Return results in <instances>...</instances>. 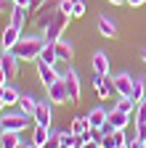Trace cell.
<instances>
[{
  "instance_id": "cell-1",
  "label": "cell",
  "mask_w": 146,
  "mask_h": 148,
  "mask_svg": "<svg viewBox=\"0 0 146 148\" xmlns=\"http://www.w3.org/2000/svg\"><path fill=\"white\" fill-rule=\"evenodd\" d=\"M45 42L48 40H43V37H21V40L13 45V53L19 56L21 61H37L40 50L45 48Z\"/></svg>"
},
{
  "instance_id": "cell-2",
  "label": "cell",
  "mask_w": 146,
  "mask_h": 148,
  "mask_svg": "<svg viewBox=\"0 0 146 148\" xmlns=\"http://www.w3.org/2000/svg\"><path fill=\"white\" fill-rule=\"evenodd\" d=\"M66 24H69V13H64V11H59V8H56V18H53V24L45 29V40H48V42L61 40V34H64Z\"/></svg>"
},
{
  "instance_id": "cell-3",
  "label": "cell",
  "mask_w": 146,
  "mask_h": 148,
  "mask_svg": "<svg viewBox=\"0 0 146 148\" xmlns=\"http://www.w3.org/2000/svg\"><path fill=\"white\" fill-rule=\"evenodd\" d=\"M29 119H32V116H27V114H21V111H19V114H6V116H0V124H3L6 132H21Z\"/></svg>"
},
{
  "instance_id": "cell-4",
  "label": "cell",
  "mask_w": 146,
  "mask_h": 148,
  "mask_svg": "<svg viewBox=\"0 0 146 148\" xmlns=\"http://www.w3.org/2000/svg\"><path fill=\"white\" fill-rule=\"evenodd\" d=\"M48 90V101L53 103V106H61V103H66L69 101V92H66V85H64V79H56L51 87H45Z\"/></svg>"
},
{
  "instance_id": "cell-5",
  "label": "cell",
  "mask_w": 146,
  "mask_h": 148,
  "mask_svg": "<svg viewBox=\"0 0 146 148\" xmlns=\"http://www.w3.org/2000/svg\"><path fill=\"white\" fill-rule=\"evenodd\" d=\"M19 56H16L13 50H3V56H0V66L6 69V74H8V79H13V77H19Z\"/></svg>"
},
{
  "instance_id": "cell-6",
  "label": "cell",
  "mask_w": 146,
  "mask_h": 148,
  "mask_svg": "<svg viewBox=\"0 0 146 148\" xmlns=\"http://www.w3.org/2000/svg\"><path fill=\"white\" fill-rule=\"evenodd\" d=\"M61 79H64V85H66L69 101H80V90H82V85H80V77H77V71H75V69H69L66 74H61Z\"/></svg>"
},
{
  "instance_id": "cell-7",
  "label": "cell",
  "mask_w": 146,
  "mask_h": 148,
  "mask_svg": "<svg viewBox=\"0 0 146 148\" xmlns=\"http://www.w3.org/2000/svg\"><path fill=\"white\" fill-rule=\"evenodd\" d=\"M37 77H40V82H43L45 87H51L56 79H61V74L56 71V66H51V64H45V61H37Z\"/></svg>"
},
{
  "instance_id": "cell-8",
  "label": "cell",
  "mask_w": 146,
  "mask_h": 148,
  "mask_svg": "<svg viewBox=\"0 0 146 148\" xmlns=\"http://www.w3.org/2000/svg\"><path fill=\"white\" fill-rule=\"evenodd\" d=\"M51 101H37V108H35V124H43V127H51L53 122V114H51Z\"/></svg>"
},
{
  "instance_id": "cell-9",
  "label": "cell",
  "mask_w": 146,
  "mask_h": 148,
  "mask_svg": "<svg viewBox=\"0 0 146 148\" xmlns=\"http://www.w3.org/2000/svg\"><path fill=\"white\" fill-rule=\"evenodd\" d=\"M90 66H93V74H96V77H109V58H106L104 50H96L93 53Z\"/></svg>"
},
{
  "instance_id": "cell-10",
  "label": "cell",
  "mask_w": 146,
  "mask_h": 148,
  "mask_svg": "<svg viewBox=\"0 0 146 148\" xmlns=\"http://www.w3.org/2000/svg\"><path fill=\"white\" fill-rule=\"evenodd\" d=\"M112 87L120 92V95L130 98V92H133V77H130V74H117V77H112Z\"/></svg>"
},
{
  "instance_id": "cell-11",
  "label": "cell",
  "mask_w": 146,
  "mask_h": 148,
  "mask_svg": "<svg viewBox=\"0 0 146 148\" xmlns=\"http://www.w3.org/2000/svg\"><path fill=\"white\" fill-rule=\"evenodd\" d=\"M130 119H133V114H125V111H120V108L109 111V122H112L114 130H125L127 124H130Z\"/></svg>"
},
{
  "instance_id": "cell-12",
  "label": "cell",
  "mask_w": 146,
  "mask_h": 148,
  "mask_svg": "<svg viewBox=\"0 0 146 148\" xmlns=\"http://www.w3.org/2000/svg\"><path fill=\"white\" fill-rule=\"evenodd\" d=\"M21 40V29H16V27H6L3 29V50H13V45Z\"/></svg>"
},
{
  "instance_id": "cell-13",
  "label": "cell",
  "mask_w": 146,
  "mask_h": 148,
  "mask_svg": "<svg viewBox=\"0 0 146 148\" xmlns=\"http://www.w3.org/2000/svg\"><path fill=\"white\" fill-rule=\"evenodd\" d=\"M90 82H93V87H96V92H98V98H109V92L114 90V87H112V77H93Z\"/></svg>"
},
{
  "instance_id": "cell-14",
  "label": "cell",
  "mask_w": 146,
  "mask_h": 148,
  "mask_svg": "<svg viewBox=\"0 0 146 148\" xmlns=\"http://www.w3.org/2000/svg\"><path fill=\"white\" fill-rule=\"evenodd\" d=\"M127 138H125V130H114L112 135H104L101 138V148H117V145H122Z\"/></svg>"
},
{
  "instance_id": "cell-15",
  "label": "cell",
  "mask_w": 146,
  "mask_h": 148,
  "mask_svg": "<svg viewBox=\"0 0 146 148\" xmlns=\"http://www.w3.org/2000/svg\"><path fill=\"white\" fill-rule=\"evenodd\" d=\"M53 18H56V11H53V8H43V11L37 13V18H35V24H37L40 32H45V29L53 24Z\"/></svg>"
},
{
  "instance_id": "cell-16",
  "label": "cell",
  "mask_w": 146,
  "mask_h": 148,
  "mask_svg": "<svg viewBox=\"0 0 146 148\" xmlns=\"http://www.w3.org/2000/svg\"><path fill=\"white\" fill-rule=\"evenodd\" d=\"M53 48H56L59 61H72V56H75V48H72V42H66V40H56V42H53Z\"/></svg>"
},
{
  "instance_id": "cell-17",
  "label": "cell",
  "mask_w": 146,
  "mask_h": 148,
  "mask_svg": "<svg viewBox=\"0 0 146 148\" xmlns=\"http://www.w3.org/2000/svg\"><path fill=\"white\" fill-rule=\"evenodd\" d=\"M98 32L104 34V37H109V40H112V37H117V24L112 21V18H106V16H98Z\"/></svg>"
},
{
  "instance_id": "cell-18",
  "label": "cell",
  "mask_w": 146,
  "mask_h": 148,
  "mask_svg": "<svg viewBox=\"0 0 146 148\" xmlns=\"http://www.w3.org/2000/svg\"><path fill=\"white\" fill-rule=\"evenodd\" d=\"M51 138V127H43V124H35V132H32V143L37 145V148H45Z\"/></svg>"
},
{
  "instance_id": "cell-19",
  "label": "cell",
  "mask_w": 146,
  "mask_h": 148,
  "mask_svg": "<svg viewBox=\"0 0 146 148\" xmlns=\"http://www.w3.org/2000/svg\"><path fill=\"white\" fill-rule=\"evenodd\" d=\"M106 119H109V111H104L101 106H98V108H90V111H88V124H90V127H101Z\"/></svg>"
},
{
  "instance_id": "cell-20",
  "label": "cell",
  "mask_w": 146,
  "mask_h": 148,
  "mask_svg": "<svg viewBox=\"0 0 146 148\" xmlns=\"http://www.w3.org/2000/svg\"><path fill=\"white\" fill-rule=\"evenodd\" d=\"M27 11H29V8H24V5H13V11H11V27H16V29H24Z\"/></svg>"
},
{
  "instance_id": "cell-21",
  "label": "cell",
  "mask_w": 146,
  "mask_h": 148,
  "mask_svg": "<svg viewBox=\"0 0 146 148\" xmlns=\"http://www.w3.org/2000/svg\"><path fill=\"white\" fill-rule=\"evenodd\" d=\"M130 98L136 103H141L146 98V82H143V77H133V92H130Z\"/></svg>"
},
{
  "instance_id": "cell-22",
  "label": "cell",
  "mask_w": 146,
  "mask_h": 148,
  "mask_svg": "<svg viewBox=\"0 0 146 148\" xmlns=\"http://www.w3.org/2000/svg\"><path fill=\"white\" fill-rule=\"evenodd\" d=\"M35 108H37V101H35L32 95H21L19 98V111L27 116H35Z\"/></svg>"
},
{
  "instance_id": "cell-23",
  "label": "cell",
  "mask_w": 146,
  "mask_h": 148,
  "mask_svg": "<svg viewBox=\"0 0 146 148\" xmlns=\"http://www.w3.org/2000/svg\"><path fill=\"white\" fill-rule=\"evenodd\" d=\"M37 61H45V64H51V66H56L59 56H56V48H53V42H45V48L40 50V58H37Z\"/></svg>"
},
{
  "instance_id": "cell-24",
  "label": "cell",
  "mask_w": 146,
  "mask_h": 148,
  "mask_svg": "<svg viewBox=\"0 0 146 148\" xmlns=\"http://www.w3.org/2000/svg\"><path fill=\"white\" fill-rule=\"evenodd\" d=\"M19 98H21V92L16 90V87H11V85H6V92H3V106H19Z\"/></svg>"
},
{
  "instance_id": "cell-25",
  "label": "cell",
  "mask_w": 146,
  "mask_h": 148,
  "mask_svg": "<svg viewBox=\"0 0 146 148\" xmlns=\"http://www.w3.org/2000/svg\"><path fill=\"white\" fill-rule=\"evenodd\" d=\"M88 116H75V119H72V132H75V135H82V132H88Z\"/></svg>"
},
{
  "instance_id": "cell-26",
  "label": "cell",
  "mask_w": 146,
  "mask_h": 148,
  "mask_svg": "<svg viewBox=\"0 0 146 148\" xmlns=\"http://www.w3.org/2000/svg\"><path fill=\"white\" fill-rule=\"evenodd\" d=\"M136 106H138V103H136L133 98H125V95H122V98L117 101V106H114V108H120V111H125V114H133V108H136Z\"/></svg>"
},
{
  "instance_id": "cell-27",
  "label": "cell",
  "mask_w": 146,
  "mask_h": 148,
  "mask_svg": "<svg viewBox=\"0 0 146 148\" xmlns=\"http://www.w3.org/2000/svg\"><path fill=\"white\" fill-rule=\"evenodd\" d=\"M141 122H146V98L136 106V124H141Z\"/></svg>"
},
{
  "instance_id": "cell-28",
  "label": "cell",
  "mask_w": 146,
  "mask_h": 148,
  "mask_svg": "<svg viewBox=\"0 0 146 148\" xmlns=\"http://www.w3.org/2000/svg\"><path fill=\"white\" fill-rule=\"evenodd\" d=\"M72 16H75V18L85 16V3H82V0H75V5H72Z\"/></svg>"
},
{
  "instance_id": "cell-29",
  "label": "cell",
  "mask_w": 146,
  "mask_h": 148,
  "mask_svg": "<svg viewBox=\"0 0 146 148\" xmlns=\"http://www.w3.org/2000/svg\"><path fill=\"white\" fill-rule=\"evenodd\" d=\"M45 3H48V0H29V11L32 13H40L45 8Z\"/></svg>"
},
{
  "instance_id": "cell-30",
  "label": "cell",
  "mask_w": 146,
  "mask_h": 148,
  "mask_svg": "<svg viewBox=\"0 0 146 148\" xmlns=\"http://www.w3.org/2000/svg\"><path fill=\"white\" fill-rule=\"evenodd\" d=\"M59 145H61V138H59V132H51V138H48L45 148H59Z\"/></svg>"
},
{
  "instance_id": "cell-31",
  "label": "cell",
  "mask_w": 146,
  "mask_h": 148,
  "mask_svg": "<svg viewBox=\"0 0 146 148\" xmlns=\"http://www.w3.org/2000/svg\"><path fill=\"white\" fill-rule=\"evenodd\" d=\"M72 5H75V0H59V11H64L69 16H72Z\"/></svg>"
},
{
  "instance_id": "cell-32",
  "label": "cell",
  "mask_w": 146,
  "mask_h": 148,
  "mask_svg": "<svg viewBox=\"0 0 146 148\" xmlns=\"http://www.w3.org/2000/svg\"><path fill=\"white\" fill-rule=\"evenodd\" d=\"M136 135H138V140H143V143H146V122L136 124Z\"/></svg>"
},
{
  "instance_id": "cell-33",
  "label": "cell",
  "mask_w": 146,
  "mask_h": 148,
  "mask_svg": "<svg viewBox=\"0 0 146 148\" xmlns=\"http://www.w3.org/2000/svg\"><path fill=\"white\" fill-rule=\"evenodd\" d=\"M82 148H101V143H96V140H88V143H85Z\"/></svg>"
},
{
  "instance_id": "cell-34",
  "label": "cell",
  "mask_w": 146,
  "mask_h": 148,
  "mask_svg": "<svg viewBox=\"0 0 146 148\" xmlns=\"http://www.w3.org/2000/svg\"><path fill=\"white\" fill-rule=\"evenodd\" d=\"M6 79H8V74H6V69L0 66V85H6Z\"/></svg>"
},
{
  "instance_id": "cell-35",
  "label": "cell",
  "mask_w": 146,
  "mask_h": 148,
  "mask_svg": "<svg viewBox=\"0 0 146 148\" xmlns=\"http://www.w3.org/2000/svg\"><path fill=\"white\" fill-rule=\"evenodd\" d=\"M13 5H24V8H29V0H11Z\"/></svg>"
},
{
  "instance_id": "cell-36",
  "label": "cell",
  "mask_w": 146,
  "mask_h": 148,
  "mask_svg": "<svg viewBox=\"0 0 146 148\" xmlns=\"http://www.w3.org/2000/svg\"><path fill=\"white\" fill-rule=\"evenodd\" d=\"M146 0H127V5H143Z\"/></svg>"
},
{
  "instance_id": "cell-37",
  "label": "cell",
  "mask_w": 146,
  "mask_h": 148,
  "mask_svg": "<svg viewBox=\"0 0 146 148\" xmlns=\"http://www.w3.org/2000/svg\"><path fill=\"white\" fill-rule=\"evenodd\" d=\"M112 5H122V3H127V0H109Z\"/></svg>"
},
{
  "instance_id": "cell-38",
  "label": "cell",
  "mask_w": 146,
  "mask_h": 148,
  "mask_svg": "<svg viewBox=\"0 0 146 148\" xmlns=\"http://www.w3.org/2000/svg\"><path fill=\"white\" fill-rule=\"evenodd\" d=\"M3 135H6V130H3V124H0V145H3Z\"/></svg>"
},
{
  "instance_id": "cell-39",
  "label": "cell",
  "mask_w": 146,
  "mask_h": 148,
  "mask_svg": "<svg viewBox=\"0 0 146 148\" xmlns=\"http://www.w3.org/2000/svg\"><path fill=\"white\" fill-rule=\"evenodd\" d=\"M21 148H37V145H35V143H32V140H29V143H24V145H21Z\"/></svg>"
},
{
  "instance_id": "cell-40",
  "label": "cell",
  "mask_w": 146,
  "mask_h": 148,
  "mask_svg": "<svg viewBox=\"0 0 146 148\" xmlns=\"http://www.w3.org/2000/svg\"><path fill=\"white\" fill-rule=\"evenodd\" d=\"M6 3H8V0H0V13L6 11Z\"/></svg>"
},
{
  "instance_id": "cell-41",
  "label": "cell",
  "mask_w": 146,
  "mask_h": 148,
  "mask_svg": "<svg viewBox=\"0 0 146 148\" xmlns=\"http://www.w3.org/2000/svg\"><path fill=\"white\" fill-rule=\"evenodd\" d=\"M141 61H143V64H146V48H143V50H141Z\"/></svg>"
},
{
  "instance_id": "cell-42",
  "label": "cell",
  "mask_w": 146,
  "mask_h": 148,
  "mask_svg": "<svg viewBox=\"0 0 146 148\" xmlns=\"http://www.w3.org/2000/svg\"><path fill=\"white\" fill-rule=\"evenodd\" d=\"M59 148H72V143H64V140H61V145H59Z\"/></svg>"
},
{
  "instance_id": "cell-43",
  "label": "cell",
  "mask_w": 146,
  "mask_h": 148,
  "mask_svg": "<svg viewBox=\"0 0 146 148\" xmlns=\"http://www.w3.org/2000/svg\"><path fill=\"white\" fill-rule=\"evenodd\" d=\"M117 148H130V145H127V143H122V145H117Z\"/></svg>"
},
{
  "instance_id": "cell-44",
  "label": "cell",
  "mask_w": 146,
  "mask_h": 148,
  "mask_svg": "<svg viewBox=\"0 0 146 148\" xmlns=\"http://www.w3.org/2000/svg\"><path fill=\"white\" fill-rule=\"evenodd\" d=\"M138 148H146V143H143V140H141V143H138Z\"/></svg>"
},
{
  "instance_id": "cell-45",
  "label": "cell",
  "mask_w": 146,
  "mask_h": 148,
  "mask_svg": "<svg viewBox=\"0 0 146 148\" xmlns=\"http://www.w3.org/2000/svg\"><path fill=\"white\" fill-rule=\"evenodd\" d=\"M0 111H3V101H0Z\"/></svg>"
}]
</instances>
